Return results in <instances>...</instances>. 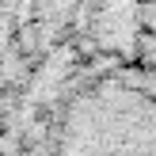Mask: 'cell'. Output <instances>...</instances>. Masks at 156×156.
I'll use <instances>...</instances> for the list:
<instances>
[{
  "instance_id": "6da1fadb",
  "label": "cell",
  "mask_w": 156,
  "mask_h": 156,
  "mask_svg": "<svg viewBox=\"0 0 156 156\" xmlns=\"http://www.w3.org/2000/svg\"><path fill=\"white\" fill-rule=\"evenodd\" d=\"M53 156H156V76L114 69L84 84Z\"/></svg>"
}]
</instances>
